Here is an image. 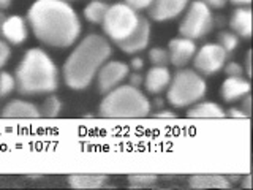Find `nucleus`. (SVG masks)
<instances>
[{
	"label": "nucleus",
	"mask_w": 253,
	"mask_h": 190,
	"mask_svg": "<svg viewBox=\"0 0 253 190\" xmlns=\"http://www.w3.org/2000/svg\"><path fill=\"white\" fill-rule=\"evenodd\" d=\"M250 60H252V57H250V54H249L247 55V73L249 75H250V70H252V62Z\"/></svg>",
	"instance_id": "40"
},
{
	"label": "nucleus",
	"mask_w": 253,
	"mask_h": 190,
	"mask_svg": "<svg viewBox=\"0 0 253 190\" xmlns=\"http://www.w3.org/2000/svg\"><path fill=\"white\" fill-rule=\"evenodd\" d=\"M128 182L133 189L152 187L157 182V176H154V174H131V176H128Z\"/></svg>",
	"instance_id": "22"
},
{
	"label": "nucleus",
	"mask_w": 253,
	"mask_h": 190,
	"mask_svg": "<svg viewBox=\"0 0 253 190\" xmlns=\"http://www.w3.org/2000/svg\"><path fill=\"white\" fill-rule=\"evenodd\" d=\"M213 26V18L211 6L206 5L203 0H196L190 5L185 18L182 19L179 32L182 37L190 40H198L208 35Z\"/></svg>",
	"instance_id": "7"
},
{
	"label": "nucleus",
	"mask_w": 253,
	"mask_h": 190,
	"mask_svg": "<svg viewBox=\"0 0 253 190\" xmlns=\"http://www.w3.org/2000/svg\"><path fill=\"white\" fill-rule=\"evenodd\" d=\"M196 52V45L190 38H174L169 42V62L174 67H185L193 59Z\"/></svg>",
	"instance_id": "11"
},
{
	"label": "nucleus",
	"mask_w": 253,
	"mask_h": 190,
	"mask_svg": "<svg viewBox=\"0 0 253 190\" xmlns=\"http://www.w3.org/2000/svg\"><path fill=\"white\" fill-rule=\"evenodd\" d=\"M252 89L249 79L242 76H228L226 81L221 86V97L225 101H236L245 97Z\"/></svg>",
	"instance_id": "14"
},
{
	"label": "nucleus",
	"mask_w": 253,
	"mask_h": 190,
	"mask_svg": "<svg viewBox=\"0 0 253 190\" xmlns=\"http://www.w3.org/2000/svg\"><path fill=\"white\" fill-rule=\"evenodd\" d=\"M225 71L228 76H242V67L239 63L236 62H229V63H225Z\"/></svg>",
	"instance_id": "29"
},
{
	"label": "nucleus",
	"mask_w": 253,
	"mask_h": 190,
	"mask_svg": "<svg viewBox=\"0 0 253 190\" xmlns=\"http://www.w3.org/2000/svg\"><path fill=\"white\" fill-rule=\"evenodd\" d=\"M141 16L126 3L109 5L105 19H103V29L106 35L117 45L124 42L131 32L136 29Z\"/></svg>",
	"instance_id": "6"
},
{
	"label": "nucleus",
	"mask_w": 253,
	"mask_h": 190,
	"mask_svg": "<svg viewBox=\"0 0 253 190\" xmlns=\"http://www.w3.org/2000/svg\"><path fill=\"white\" fill-rule=\"evenodd\" d=\"M27 35L29 30H27L26 19L16 14L10 16V18H5V22L2 26V37L5 38L6 43L21 45L27 40Z\"/></svg>",
	"instance_id": "13"
},
{
	"label": "nucleus",
	"mask_w": 253,
	"mask_h": 190,
	"mask_svg": "<svg viewBox=\"0 0 253 190\" xmlns=\"http://www.w3.org/2000/svg\"><path fill=\"white\" fill-rule=\"evenodd\" d=\"M141 76H139V73H134V75H131V78H130V86H133V87H138L139 84H141Z\"/></svg>",
	"instance_id": "31"
},
{
	"label": "nucleus",
	"mask_w": 253,
	"mask_h": 190,
	"mask_svg": "<svg viewBox=\"0 0 253 190\" xmlns=\"http://www.w3.org/2000/svg\"><path fill=\"white\" fill-rule=\"evenodd\" d=\"M245 114H247V117L250 116V97H249V94H247V98H245Z\"/></svg>",
	"instance_id": "34"
},
{
	"label": "nucleus",
	"mask_w": 253,
	"mask_h": 190,
	"mask_svg": "<svg viewBox=\"0 0 253 190\" xmlns=\"http://www.w3.org/2000/svg\"><path fill=\"white\" fill-rule=\"evenodd\" d=\"M11 3V0H0V10H5Z\"/></svg>",
	"instance_id": "36"
},
{
	"label": "nucleus",
	"mask_w": 253,
	"mask_h": 190,
	"mask_svg": "<svg viewBox=\"0 0 253 190\" xmlns=\"http://www.w3.org/2000/svg\"><path fill=\"white\" fill-rule=\"evenodd\" d=\"M149 38H150L149 21L144 18H139L136 29H134L131 34L124 40V42L117 43V46L126 54H134V52H139L142 49H146V46L149 43Z\"/></svg>",
	"instance_id": "10"
},
{
	"label": "nucleus",
	"mask_w": 253,
	"mask_h": 190,
	"mask_svg": "<svg viewBox=\"0 0 253 190\" xmlns=\"http://www.w3.org/2000/svg\"><path fill=\"white\" fill-rule=\"evenodd\" d=\"M187 5L188 0H154L149 14L155 21H169L184 11Z\"/></svg>",
	"instance_id": "12"
},
{
	"label": "nucleus",
	"mask_w": 253,
	"mask_h": 190,
	"mask_svg": "<svg viewBox=\"0 0 253 190\" xmlns=\"http://www.w3.org/2000/svg\"><path fill=\"white\" fill-rule=\"evenodd\" d=\"M244 187H245V189H250V187H252L250 176H245V179H244Z\"/></svg>",
	"instance_id": "37"
},
{
	"label": "nucleus",
	"mask_w": 253,
	"mask_h": 190,
	"mask_svg": "<svg viewBox=\"0 0 253 190\" xmlns=\"http://www.w3.org/2000/svg\"><path fill=\"white\" fill-rule=\"evenodd\" d=\"M229 179L220 174H196L190 178V187L193 189H229Z\"/></svg>",
	"instance_id": "18"
},
{
	"label": "nucleus",
	"mask_w": 253,
	"mask_h": 190,
	"mask_svg": "<svg viewBox=\"0 0 253 190\" xmlns=\"http://www.w3.org/2000/svg\"><path fill=\"white\" fill-rule=\"evenodd\" d=\"M203 2L208 6H212V8H221L228 2V0H203Z\"/></svg>",
	"instance_id": "30"
},
{
	"label": "nucleus",
	"mask_w": 253,
	"mask_h": 190,
	"mask_svg": "<svg viewBox=\"0 0 253 190\" xmlns=\"http://www.w3.org/2000/svg\"><path fill=\"white\" fill-rule=\"evenodd\" d=\"M108 8L109 5L101 2V0H92V2L84 8V16L87 21H90L93 24H101L106 16Z\"/></svg>",
	"instance_id": "21"
},
{
	"label": "nucleus",
	"mask_w": 253,
	"mask_h": 190,
	"mask_svg": "<svg viewBox=\"0 0 253 190\" xmlns=\"http://www.w3.org/2000/svg\"><path fill=\"white\" fill-rule=\"evenodd\" d=\"M237 43H239V37H237L236 34H233V32H221V34L218 35V45L223 48L228 54L236 49Z\"/></svg>",
	"instance_id": "23"
},
{
	"label": "nucleus",
	"mask_w": 253,
	"mask_h": 190,
	"mask_svg": "<svg viewBox=\"0 0 253 190\" xmlns=\"http://www.w3.org/2000/svg\"><path fill=\"white\" fill-rule=\"evenodd\" d=\"M225 116H226L225 111L217 103H211V101L195 103L188 111V117L192 119H220Z\"/></svg>",
	"instance_id": "19"
},
{
	"label": "nucleus",
	"mask_w": 253,
	"mask_h": 190,
	"mask_svg": "<svg viewBox=\"0 0 253 190\" xmlns=\"http://www.w3.org/2000/svg\"><path fill=\"white\" fill-rule=\"evenodd\" d=\"M111 55V45L101 35H89L76 46L63 67V78L71 89H85Z\"/></svg>",
	"instance_id": "2"
},
{
	"label": "nucleus",
	"mask_w": 253,
	"mask_h": 190,
	"mask_svg": "<svg viewBox=\"0 0 253 190\" xmlns=\"http://www.w3.org/2000/svg\"><path fill=\"white\" fill-rule=\"evenodd\" d=\"M226 57H228V52L218 43L204 45L201 49L195 52L193 55L195 68L203 75H213L225 67Z\"/></svg>",
	"instance_id": "8"
},
{
	"label": "nucleus",
	"mask_w": 253,
	"mask_h": 190,
	"mask_svg": "<svg viewBox=\"0 0 253 190\" xmlns=\"http://www.w3.org/2000/svg\"><path fill=\"white\" fill-rule=\"evenodd\" d=\"M231 2H233L234 5H241V6H244V5H250L252 0H231Z\"/></svg>",
	"instance_id": "35"
},
{
	"label": "nucleus",
	"mask_w": 253,
	"mask_h": 190,
	"mask_svg": "<svg viewBox=\"0 0 253 190\" xmlns=\"http://www.w3.org/2000/svg\"><path fill=\"white\" fill-rule=\"evenodd\" d=\"M2 116L5 119H37L42 116L34 103L26 100H13L3 108Z\"/></svg>",
	"instance_id": "15"
},
{
	"label": "nucleus",
	"mask_w": 253,
	"mask_h": 190,
	"mask_svg": "<svg viewBox=\"0 0 253 190\" xmlns=\"http://www.w3.org/2000/svg\"><path fill=\"white\" fill-rule=\"evenodd\" d=\"M106 181L105 174H73L68 178V184L73 189H100Z\"/></svg>",
	"instance_id": "20"
},
{
	"label": "nucleus",
	"mask_w": 253,
	"mask_h": 190,
	"mask_svg": "<svg viewBox=\"0 0 253 190\" xmlns=\"http://www.w3.org/2000/svg\"><path fill=\"white\" fill-rule=\"evenodd\" d=\"M27 21L40 42L54 48L71 46L81 34V22L67 0H37Z\"/></svg>",
	"instance_id": "1"
},
{
	"label": "nucleus",
	"mask_w": 253,
	"mask_h": 190,
	"mask_svg": "<svg viewBox=\"0 0 253 190\" xmlns=\"http://www.w3.org/2000/svg\"><path fill=\"white\" fill-rule=\"evenodd\" d=\"M128 75V67L124 62H108L103 63L98 70V87L103 94H108L117 87Z\"/></svg>",
	"instance_id": "9"
},
{
	"label": "nucleus",
	"mask_w": 253,
	"mask_h": 190,
	"mask_svg": "<svg viewBox=\"0 0 253 190\" xmlns=\"http://www.w3.org/2000/svg\"><path fill=\"white\" fill-rule=\"evenodd\" d=\"M154 0H125V3L131 6L133 10H146V8H149L150 5H152Z\"/></svg>",
	"instance_id": "27"
},
{
	"label": "nucleus",
	"mask_w": 253,
	"mask_h": 190,
	"mask_svg": "<svg viewBox=\"0 0 253 190\" xmlns=\"http://www.w3.org/2000/svg\"><path fill=\"white\" fill-rule=\"evenodd\" d=\"M149 111V100L133 86L114 87L100 105L101 116L109 119H138L147 116Z\"/></svg>",
	"instance_id": "4"
},
{
	"label": "nucleus",
	"mask_w": 253,
	"mask_h": 190,
	"mask_svg": "<svg viewBox=\"0 0 253 190\" xmlns=\"http://www.w3.org/2000/svg\"><path fill=\"white\" fill-rule=\"evenodd\" d=\"M141 68H142V60H141L139 57H134V59L131 60V70L138 71V70H141Z\"/></svg>",
	"instance_id": "32"
},
{
	"label": "nucleus",
	"mask_w": 253,
	"mask_h": 190,
	"mask_svg": "<svg viewBox=\"0 0 253 190\" xmlns=\"http://www.w3.org/2000/svg\"><path fill=\"white\" fill-rule=\"evenodd\" d=\"M149 57H150V62L155 63V65L166 67V63L169 62L168 52H166L165 49H162V48H154V49L149 52Z\"/></svg>",
	"instance_id": "26"
},
{
	"label": "nucleus",
	"mask_w": 253,
	"mask_h": 190,
	"mask_svg": "<svg viewBox=\"0 0 253 190\" xmlns=\"http://www.w3.org/2000/svg\"><path fill=\"white\" fill-rule=\"evenodd\" d=\"M16 89V81L14 76L10 75L8 71H2L0 73V97H6Z\"/></svg>",
	"instance_id": "24"
},
{
	"label": "nucleus",
	"mask_w": 253,
	"mask_h": 190,
	"mask_svg": "<svg viewBox=\"0 0 253 190\" xmlns=\"http://www.w3.org/2000/svg\"><path fill=\"white\" fill-rule=\"evenodd\" d=\"M171 81V75L166 67L163 65H155L154 68L149 70V73L146 76V89L150 94H160L168 87Z\"/></svg>",
	"instance_id": "16"
},
{
	"label": "nucleus",
	"mask_w": 253,
	"mask_h": 190,
	"mask_svg": "<svg viewBox=\"0 0 253 190\" xmlns=\"http://www.w3.org/2000/svg\"><path fill=\"white\" fill-rule=\"evenodd\" d=\"M168 100L172 106L184 108L195 105L206 94V83L193 70H179L168 84Z\"/></svg>",
	"instance_id": "5"
},
{
	"label": "nucleus",
	"mask_w": 253,
	"mask_h": 190,
	"mask_svg": "<svg viewBox=\"0 0 253 190\" xmlns=\"http://www.w3.org/2000/svg\"><path fill=\"white\" fill-rule=\"evenodd\" d=\"M229 117H247V114L244 113V111H239V109H231L228 113Z\"/></svg>",
	"instance_id": "33"
},
{
	"label": "nucleus",
	"mask_w": 253,
	"mask_h": 190,
	"mask_svg": "<svg viewBox=\"0 0 253 190\" xmlns=\"http://www.w3.org/2000/svg\"><path fill=\"white\" fill-rule=\"evenodd\" d=\"M43 114L46 117H55L59 113H60V101L59 98H55V97H49V98H46V101L43 103Z\"/></svg>",
	"instance_id": "25"
},
{
	"label": "nucleus",
	"mask_w": 253,
	"mask_h": 190,
	"mask_svg": "<svg viewBox=\"0 0 253 190\" xmlns=\"http://www.w3.org/2000/svg\"><path fill=\"white\" fill-rule=\"evenodd\" d=\"M16 87L21 94H51L59 86V71L43 49H29L16 68Z\"/></svg>",
	"instance_id": "3"
},
{
	"label": "nucleus",
	"mask_w": 253,
	"mask_h": 190,
	"mask_svg": "<svg viewBox=\"0 0 253 190\" xmlns=\"http://www.w3.org/2000/svg\"><path fill=\"white\" fill-rule=\"evenodd\" d=\"M157 117H174V114L172 113H168V111H163V113L157 114Z\"/></svg>",
	"instance_id": "39"
},
{
	"label": "nucleus",
	"mask_w": 253,
	"mask_h": 190,
	"mask_svg": "<svg viewBox=\"0 0 253 190\" xmlns=\"http://www.w3.org/2000/svg\"><path fill=\"white\" fill-rule=\"evenodd\" d=\"M10 46L6 45V42H3V40H0V68H2L5 63L8 62V59H10Z\"/></svg>",
	"instance_id": "28"
},
{
	"label": "nucleus",
	"mask_w": 253,
	"mask_h": 190,
	"mask_svg": "<svg viewBox=\"0 0 253 190\" xmlns=\"http://www.w3.org/2000/svg\"><path fill=\"white\" fill-rule=\"evenodd\" d=\"M229 26L237 37L250 38L252 37V11L249 8H237L233 13Z\"/></svg>",
	"instance_id": "17"
},
{
	"label": "nucleus",
	"mask_w": 253,
	"mask_h": 190,
	"mask_svg": "<svg viewBox=\"0 0 253 190\" xmlns=\"http://www.w3.org/2000/svg\"><path fill=\"white\" fill-rule=\"evenodd\" d=\"M5 18H6V16L2 11H0V35H2V26H3V22H5Z\"/></svg>",
	"instance_id": "38"
}]
</instances>
